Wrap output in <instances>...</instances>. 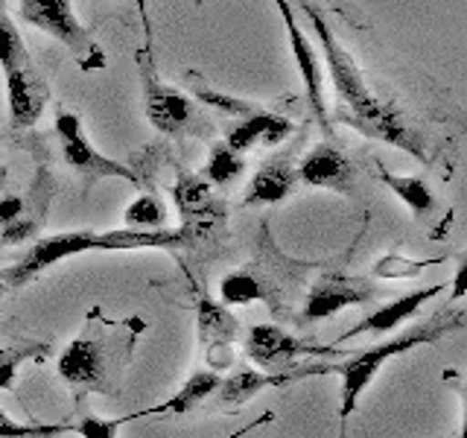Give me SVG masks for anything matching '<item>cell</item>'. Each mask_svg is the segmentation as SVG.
Listing matches in <instances>:
<instances>
[{
  "label": "cell",
  "mask_w": 467,
  "mask_h": 438,
  "mask_svg": "<svg viewBox=\"0 0 467 438\" xmlns=\"http://www.w3.org/2000/svg\"><path fill=\"white\" fill-rule=\"evenodd\" d=\"M292 135V120L284 114H272V111H252L245 114L243 120L228 131L225 143L234 152H248L252 146L263 143V146H277L281 141H286Z\"/></svg>",
  "instance_id": "obj_18"
},
{
  "label": "cell",
  "mask_w": 467,
  "mask_h": 438,
  "mask_svg": "<svg viewBox=\"0 0 467 438\" xmlns=\"http://www.w3.org/2000/svg\"><path fill=\"white\" fill-rule=\"evenodd\" d=\"M70 430V423H18L0 412V438H53Z\"/></svg>",
  "instance_id": "obj_29"
},
{
  "label": "cell",
  "mask_w": 467,
  "mask_h": 438,
  "mask_svg": "<svg viewBox=\"0 0 467 438\" xmlns=\"http://www.w3.org/2000/svg\"><path fill=\"white\" fill-rule=\"evenodd\" d=\"M6 289H9V287H6V281H4V272H0V296H4Z\"/></svg>",
  "instance_id": "obj_33"
},
{
  "label": "cell",
  "mask_w": 467,
  "mask_h": 438,
  "mask_svg": "<svg viewBox=\"0 0 467 438\" xmlns=\"http://www.w3.org/2000/svg\"><path fill=\"white\" fill-rule=\"evenodd\" d=\"M269 255H257L252 263H245L243 269L228 272L219 281V298L223 304H248V301H263L269 304L275 313L284 310V301H289L296 281L310 269V263L289 260L275 248L269 237H263Z\"/></svg>",
  "instance_id": "obj_5"
},
{
  "label": "cell",
  "mask_w": 467,
  "mask_h": 438,
  "mask_svg": "<svg viewBox=\"0 0 467 438\" xmlns=\"http://www.w3.org/2000/svg\"><path fill=\"white\" fill-rule=\"evenodd\" d=\"M379 296L374 281L359 275H345V272H325L318 281L310 287L304 298L301 321H321L336 313H342L345 307H359L368 304Z\"/></svg>",
  "instance_id": "obj_12"
},
{
  "label": "cell",
  "mask_w": 467,
  "mask_h": 438,
  "mask_svg": "<svg viewBox=\"0 0 467 438\" xmlns=\"http://www.w3.org/2000/svg\"><path fill=\"white\" fill-rule=\"evenodd\" d=\"M143 330L146 321L138 316L109 318L99 307H94L85 316L82 333L62 350L56 362V371L73 391V398L79 403L85 401V394L117 398Z\"/></svg>",
  "instance_id": "obj_2"
},
{
  "label": "cell",
  "mask_w": 467,
  "mask_h": 438,
  "mask_svg": "<svg viewBox=\"0 0 467 438\" xmlns=\"http://www.w3.org/2000/svg\"><path fill=\"white\" fill-rule=\"evenodd\" d=\"M18 15L24 18V24L41 29V33H47L62 44L85 73L106 68V50L99 47L91 29L79 21L70 0H18Z\"/></svg>",
  "instance_id": "obj_7"
},
{
  "label": "cell",
  "mask_w": 467,
  "mask_h": 438,
  "mask_svg": "<svg viewBox=\"0 0 467 438\" xmlns=\"http://www.w3.org/2000/svg\"><path fill=\"white\" fill-rule=\"evenodd\" d=\"M333 374V365H292L286 371H260V369H237L231 377L219 380V389L213 391V403L223 412H237L240 406L260 394L263 389H277L286 383H296L304 377Z\"/></svg>",
  "instance_id": "obj_13"
},
{
  "label": "cell",
  "mask_w": 467,
  "mask_h": 438,
  "mask_svg": "<svg viewBox=\"0 0 467 438\" xmlns=\"http://www.w3.org/2000/svg\"><path fill=\"white\" fill-rule=\"evenodd\" d=\"M245 170V161H243V152H234L228 143H216L208 161H204V167H202V179L204 182H211L216 187H228L234 184L243 175Z\"/></svg>",
  "instance_id": "obj_22"
},
{
  "label": "cell",
  "mask_w": 467,
  "mask_h": 438,
  "mask_svg": "<svg viewBox=\"0 0 467 438\" xmlns=\"http://www.w3.org/2000/svg\"><path fill=\"white\" fill-rule=\"evenodd\" d=\"M296 184H298V170L292 167V161L286 155L284 158H272L252 175V182H248V187H245L243 204L284 202L292 190H296Z\"/></svg>",
  "instance_id": "obj_19"
},
{
  "label": "cell",
  "mask_w": 467,
  "mask_h": 438,
  "mask_svg": "<svg viewBox=\"0 0 467 438\" xmlns=\"http://www.w3.org/2000/svg\"><path fill=\"white\" fill-rule=\"evenodd\" d=\"M135 62L140 70V88H143V111L150 117V123L161 131V135L179 138V135H193L199 131V111L190 102L187 94L167 82H161L152 65L150 50H138Z\"/></svg>",
  "instance_id": "obj_8"
},
{
  "label": "cell",
  "mask_w": 467,
  "mask_h": 438,
  "mask_svg": "<svg viewBox=\"0 0 467 438\" xmlns=\"http://www.w3.org/2000/svg\"><path fill=\"white\" fill-rule=\"evenodd\" d=\"M435 263H441V257L412 260V257H403L398 252H391L386 257H379V263L374 266V277H379V281H406V277H415L423 269L435 266Z\"/></svg>",
  "instance_id": "obj_27"
},
{
  "label": "cell",
  "mask_w": 467,
  "mask_h": 438,
  "mask_svg": "<svg viewBox=\"0 0 467 438\" xmlns=\"http://www.w3.org/2000/svg\"><path fill=\"white\" fill-rule=\"evenodd\" d=\"M123 219H126L129 228H140V231L167 228V208H164V202H161L158 196L146 193V196H138L135 202L129 204Z\"/></svg>",
  "instance_id": "obj_26"
},
{
  "label": "cell",
  "mask_w": 467,
  "mask_h": 438,
  "mask_svg": "<svg viewBox=\"0 0 467 438\" xmlns=\"http://www.w3.org/2000/svg\"><path fill=\"white\" fill-rule=\"evenodd\" d=\"M441 292H444V284H435V287H420L415 292H409V296L394 298L391 304L379 307V310H374L371 316H365L357 328L342 333L339 342H348V339H354V336H362V333H389L394 328H400L403 321L412 318L423 304L432 301L435 296H441Z\"/></svg>",
  "instance_id": "obj_17"
},
{
  "label": "cell",
  "mask_w": 467,
  "mask_h": 438,
  "mask_svg": "<svg viewBox=\"0 0 467 438\" xmlns=\"http://www.w3.org/2000/svg\"><path fill=\"white\" fill-rule=\"evenodd\" d=\"M47 214V202L33 196V199H24V214L18 219H12L9 225H4L0 231V245H18L29 237H36L38 228H41V219Z\"/></svg>",
  "instance_id": "obj_25"
},
{
  "label": "cell",
  "mask_w": 467,
  "mask_h": 438,
  "mask_svg": "<svg viewBox=\"0 0 467 438\" xmlns=\"http://www.w3.org/2000/svg\"><path fill=\"white\" fill-rule=\"evenodd\" d=\"M172 202L182 214V228L190 234L193 245L211 240L225 225V202L213 196L211 182L199 172L179 170L172 184Z\"/></svg>",
  "instance_id": "obj_10"
},
{
  "label": "cell",
  "mask_w": 467,
  "mask_h": 438,
  "mask_svg": "<svg viewBox=\"0 0 467 438\" xmlns=\"http://www.w3.org/2000/svg\"><path fill=\"white\" fill-rule=\"evenodd\" d=\"M0 68H4L6 77L12 129H33L44 106H47L50 88L38 73L33 56L24 47L18 26L9 21L6 12H0Z\"/></svg>",
  "instance_id": "obj_6"
},
{
  "label": "cell",
  "mask_w": 467,
  "mask_h": 438,
  "mask_svg": "<svg viewBox=\"0 0 467 438\" xmlns=\"http://www.w3.org/2000/svg\"><path fill=\"white\" fill-rule=\"evenodd\" d=\"M24 214V199L21 196H4L0 199V228L4 225H9L12 219H18Z\"/></svg>",
  "instance_id": "obj_30"
},
{
  "label": "cell",
  "mask_w": 467,
  "mask_h": 438,
  "mask_svg": "<svg viewBox=\"0 0 467 438\" xmlns=\"http://www.w3.org/2000/svg\"><path fill=\"white\" fill-rule=\"evenodd\" d=\"M377 175L394 196H398L415 219H430L438 211V202L432 196L430 184L420 179V175H394L383 164H377Z\"/></svg>",
  "instance_id": "obj_21"
},
{
  "label": "cell",
  "mask_w": 467,
  "mask_h": 438,
  "mask_svg": "<svg viewBox=\"0 0 467 438\" xmlns=\"http://www.w3.org/2000/svg\"><path fill=\"white\" fill-rule=\"evenodd\" d=\"M467 292V260L462 257L459 269H456V277H452V296H450V304H459Z\"/></svg>",
  "instance_id": "obj_31"
},
{
  "label": "cell",
  "mask_w": 467,
  "mask_h": 438,
  "mask_svg": "<svg viewBox=\"0 0 467 438\" xmlns=\"http://www.w3.org/2000/svg\"><path fill=\"white\" fill-rule=\"evenodd\" d=\"M245 357L260 371H286L301 357H330L336 350L330 345H316L304 336H296L277 325H254L243 339Z\"/></svg>",
  "instance_id": "obj_11"
},
{
  "label": "cell",
  "mask_w": 467,
  "mask_h": 438,
  "mask_svg": "<svg viewBox=\"0 0 467 438\" xmlns=\"http://www.w3.org/2000/svg\"><path fill=\"white\" fill-rule=\"evenodd\" d=\"M193 245L190 234L179 228H155V231H140V228H120V231H65L53 234V237H41L29 252L15 263V266L4 269L6 287H26L36 281L41 272L53 269L56 263L67 257H77L85 252H135V248H182Z\"/></svg>",
  "instance_id": "obj_3"
},
{
  "label": "cell",
  "mask_w": 467,
  "mask_h": 438,
  "mask_svg": "<svg viewBox=\"0 0 467 438\" xmlns=\"http://www.w3.org/2000/svg\"><path fill=\"white\" fill-rule=\"evenodd\" d=\"M296 170H298V182L310 187H325V190H336V193H354V167H350V158L330 141L316 143L301 158V164Z\"/></svg>",
  "instance_id": "obj_16"
},
{
  "label": "cell",
  "mask_w": 467,
  "mask_h": 438,
  "mask_svg": "<svg viewBox=\"0 0 467 438\" xmlns=\"http://www.w3.org/2000/svg\"><path fill=\"white\" fill-rule=\"evenodd\" d=\"M4 6H6V0H0V12H6Z\"/></svg>",
  "instance_id": "obj_34"
},
{
  "label": "cell",
  "mask_w": 467,
  "mask_h": 438,
  "mask_svg": "<svg viewBox=\"0 0 467 438\" xmlns=\"http://www.w3.org/2000/svg\"><path fill=\"white\" fill-rule=\"evenodd\" d=\"M464 318H467L464 307H447V310L435 313L432 318L423 321V325H415V328L403 330L400 336H394V339H386L379 345L365 348V350H359L357 357H350L342 365H333V374H342V403H339L342 427H345V421L350 418V412L357 409L359 394L368 389V383L379 374V369H383L391 357L409 354V350H415L420 345L441 342L444 336L464 328Z\"/></svg>",
  "instance_id": "obj_4"
},
{
  "label": "cell",
  "mask_w": 467,
  "mask_h": 438,
  "mask_svg": "<svg viewBox=\"0 0 467 438\" xmlns=\"http://www.w3.org/2000/svg\"><path fill=\"white\" fill-rule=\"evenodd\" d=\"M193 4H196V6H199V4H202V0H193Z\"/></svg>",
  "instance_id": "obj_35"
},
{
  "label": "cell",
  "mask_w": 467,
  "mask_h": 438,
  "mask_svg": "<svg viewBox=\"0 0 467 438\" xmlns=\"http://www.w3.org/2000/svg\"><path fill=\"white\" fill-rule=\"evenodd\" d=\"M298 6L304 9L306 21L313 24V33L321 44V53H325L336 102H339V120L362 131L365 138L386 141L418 161H427V141H423L420 131L406 120L400 109H394L391 102L379 99L371 91L357 65V58L350 56V50L327 24V15L321 12L318 0H298Z\"/></svg>",
  "instance_id": "obj_1"
},
{
  "label": "cell",
  "mask_w": 467,
  "mask_h": 438,
  "mask_svg": "<svg viewBox=\"0 0 467 438\" xmlns=\"http://www.w3.org/2000/svg\"><path fill=\"white\" fill-rule=\"evenodd\" d=\"M277 12H281L284 26H286V38H289V53L296 58V68L301 73L304 82V94H306V106L313 109L316 120L321 123V129L330 131L327 123V102H325V70H321L318 53L310 44V38L304 36L301 24L296 21V9H292L289 0H275Z\"/></svg>",
  "instance_id": "obj_14"
},
{
  "label": "cell",
  "mask_w": 467,
  "mask_h": 438,
  "mask_svg": "<svg viewBox=\"0 0 467 438\" xmlns=\"http://www.w3.org/2000/svg\"><path fill=\"white\" fill-rule=\"evenodd\" d=\"M50 354V345L44 342H21L12 348H0V389L15 391V377L18 369L29 360H44Z\"/></svg>",
  "instance_id": "obj_23"
},
{
  "label": "cell",
  "mask_w": 467,
  "mask_h": 438,
  "mask_svg": "<svg viewBox=\"0 0 467 438\" xmlns=\"http://www.w3.org/2000/svg\"><path fill=\"white\" fill-rule=\"evenodd\" d=\"M140 412H131V415H123V418H99L94 412H82L77 421H67L73 433H79L82 438H117V430L123 427L126 421H138Z\"/></svg>",
  "instance_id": "obj_28"
},
{
  "label": "cell",
  "mask_w": 467,
  "mask_h": 438,
  "mask_svg": "<svg viewBox=\"0 0 467 438\" xmlns=\"http://www.w3.org/2000/svg\"><path fill=\"white\" fill-rule=\"evenodd\" d=\"M53 131L58 138V146H62L65 161L82 175V179H88V182L123 179V182H131V184H140V175L135 170H129L126 164H117L114 158L102 155L97 146L88 141L79 114L58 109L56 120H53Z\"/></svg>",
  "instance_id": "obj_9"
},
{
  "label": "cell",
  "mask_w": 467,
  "mask_h": 438,
  "mask_svg": "<svg viewBox=\"0 0 467 438\" xmlns=\"http://www.w3.org/2000/svg\"><path fill=\"white\" fill-rule=\"evenodd\" d=\"M184 82L190 85V94H196V99H202L204 106H211L216 111H225V114H234V117H245V114L257 111L254 102H245V99H237V97H231V94L213 91V88L204 85V79L199 77V73H193V70L184 73Z\"/></svg>",
  "instance_id": "obj_24"
},
{
  "label": "cell",
  "mask_w": 467,
  "mask_h": 438,
  "mask_svg": "<svg viewBox=\"0 0 467 438\" xmlns=\"http://www.w3.org/2000/svg\"><path fill=\"white\" fill-rule=\"evenodd\" d=\"M219 371H193L190 374L187 383L172 394L170 401L158 403V406H150V409H140V418H152V415H187L193 412L196 406L208 403L213 398V391L219 389Z\"/></svg>",
  "instance_id": "obj_20"
},
{
  "label": "cell",
  "mask_w": 467,
  "mask_h": 438,
  "mask_svg": "<svg viewBox=\"0 0 467 438\" xmlns=\"http://www.w3.org/2000/svg\"><path fill=\"white\" fill-rule=\"evenodd\" d=\"M452 438H462V435H459V433H456V435H452Z\"/></svg>",
  "instance_id": "obj_36"
},
{
  "label": "cell",
  "mask_w": 467,
  "mask_h": 438,
  "mask_svg": "<svg viewBox=\"0 0 467 438\" xmlns=\"http://www.w3.org/2000/svg\"><path fill=\"white\" fill-rule=\"evenodd\" d=\"M269 421H275V412H272V409H266V412H263V415H260L257 421H248L245 427L234 430V433H231V435H225V438H243V435H248V433H252V430L263 427V423H269Z\"/></svg>",
  "instance_id": "obj_32"
},
{
  "label": "cell",
  "mask_w": 467,
  "mask_h": 438,
  "mask_svg": "<svg viewBox=\"0 0 467 438\" xmlns=\"http://www.w3.org/2000/svg\"><path fill=\"white\" fill-rule=\"evenodd\" d=\"M196 330L199 345L211 362V371H225L234 365V339L240 336V318L225 304L213 301L211 296L196 298Z\"/></svg>",
  "instance_id": "obj_15"
}]
</instances>
